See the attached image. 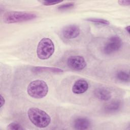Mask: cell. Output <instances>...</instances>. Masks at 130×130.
<instances>
[{
	"instance_id": "4fadbf2b",
	"label": "cell",
	"mask_w": 130,
	"mask_h": 130,
	"mask_svg": "<svg viewBox=\"0 0 130 130\" xmlns=\"http://www.w3.org/2000/svg\"><path fill=\"white\" fill-rule=\"evenodd\" d=\"M116 78L120 81L123 82H128L129 81V76L127 72L124 71H118L115 75Z\"/></svg>"
},
{
	"instance_id": "52a82bcc",
	"label": "cell",
	"mask_w": 130,
	"mask_h": 130,
	"mask_svg": "<svg viewBox=\"0 0 130 130\" xmlns=\"http://www.w3.org/2000/svg\"><path fill=\"white\" fill-rule=\"evenodd\" d=\"M80 33L79 27L75 24L68 25L62 29L63 37L67 39H72L77 37Z\"/></svg>"
},
{
	"instance_id": "e0dca14e",
	"label": "cell",
	"mask_w": 130,
	"mask_h": 130,
	"mask_svg": "<svg viewBox=\"0 0 130 130\" xmlns=\"http://www.w3.org/2000/svg\"><path fill=\"white\" fill-rule=\"evenodd\" d=\"M61 1H44L43 4L45 6H51L61 3Z\"/></svg>"
},
{
	"instance_id": "7a4b0ae2",
	"label": "cell",
	"mask_w": 130,
	"mask_h": 130,
	"mask_svg": "<svg viewBox=\"0 0 130 130\" xmlns=\"http://www.w3.org/2000/svg\"><path fill=\"white\" fill-rule=\"evenodd\" d=\"M48 87L43 80H36L31 81L28 85L27 92L28 95L34 99H42L48 93Z\"/></svg>"
},
{
	"instance_id": "2e32d148",
	"label": "cell",
	"mask_w": 130,
	"mask_h": 130,
	"mask_svg": "<svg viewBox=\"0 0 130 130\" xmlns=\"http://www.w3.org/2000/svg\"><path fill=\"white\" fill-rule=\"evenodd\" d=\"M74 6H75V3L73 2L67 3L60 5L58 7V9L59 10H68V9L73 8Z\"/></svg>"
},
{
	"instance_id": "9a60e30c",
	"label": "cell",
	"mask_w": 130,
	"mask_h": 130,
	"mask_svg": "<svg viewBox=\"0 0 130 130\" xmlns=\"http://www.w3.org/2000/svg\"><path fill=\"white\" fill-rule=\"evenodd\" d=\"M7 129L10 130H21L24 128L22 127V126L18 123L16 122H11L7 126Z\"/></svg>"
},
{
	"instance_id": "ffe728a7",
	"label": "cell",
	"mask_w": 130,
	"mask_h": 130,
	"mask_svg": "<svg viewBox=\"0 0 130 130\" xmlns=\"http://www.w3.org/2000/svg\"><path fill=\"white\" fill-rule=\"evenodd\" d=\"M129 29H130V27H129V25L125 27V30L127 31L128 34H129Z\"/></svg>"
},
{
	"instance_id": "ba28073f",
	"label": "cell",
	"mask_w": 130,
	"mask_h": 130,
	"mask_svg": "<svg viewBox=\"0 0 130 130\" xmlns=\"http://www.w3.org/2000/svg\"><path fill=\"white\" fill-rule=\"evenodd\" d=\"M88 88L87 82L82 79L77 80L75 82L72 86V91L74 93L80 94L85 92Z\"/></svg>"
},
{
	"instance_id": "6da1fadb",
	"label": "cell",
	"mask_w": 130,
	"mask_h": 130,
	"mask_svg": "<svg viewBox=\"0 0 130 130\" xmlns=\"http://www.w3.org/2000/svg\"><path fill=\"white\" fill-rule=\"evenodd\" d=\"M27 115L30 121L38 127H46L51 122L50 116L46 112L38 108H29L27 111Z\"/></svg>"
},
{
	"instance_id": "8992f818",
	"label": "cell",
	"mask_w": 130,
	"mask_h": 130,
	"mask_svg": "<svg viewBox=\"0 0 130 130\" xmlns=\"http://www.w3.org/2000/svg\"><path fill=\"white\" fill-rule=\"evenodd\" d=\"M68 66L75 71H81L86 66V62L84 57L80 55L70 56L67 61Z\"/></svg>"
},
{
	"instance_id": "8fae6325",
	"label": "cell",
	"mask_w": 130,
	"mask_h": 130,
	"mask_svg": "<svg viewBox=\"0 0 130 130\" xmlns=\"http://www.w3.org/2000/svg\"><path fill=\"white\" fill-rule=\"evenodd\" d=\"M122 107V103L119 100L112 101L105 105L104 111L107 113H113L119 111Z\"/></svg>"
},
{
	"instance_id": "277c9868",
	"label": "cell",
	"mask_w": 130,
	"mask_h": 130,
	"mask_svg": "<svg viewBox=\"0 0 130 130\" xmlns=\"http://www.w3.org/2000/svg\"><path fill=\"white\" fill-rule=\"evenodd\" d=\"M54 52V45L52 41L48 38L42 39L38 43L37 49V56L42 60L50 58Z\"/></svg>"
},
{
	"instance_id": "d6986e66",
	"label": "cell",
	"mask_w": 130,
	"mask_h": 130,
	"mask_svg": "<svg viewBox=\"0 0 130 130\" xmlns=\"http://www.w3.org/2000/svg\"><path fill=\"white\" fill-rule=\"evenodd\" d=\"M1 108L3 106V105H4L5 104V99L4 98V97L3 96V95L2 94H1Z\"/></svg>"
},
{
	"instance_id": "5b68a950",
	"label": "cell",
	"mask_w": 130,
	"mask_h": 130,
	"mask_svg": "<svg viewBox=\"0 0 130 130\" xmlns=\"http://www.w3.org/2000/svg\"><path fill=\"white\" fill-rule=\"evenodd\" d=\"M122 46V41L118 36L110 37L103 47V52L106 55H110L118 51Z\"/></svg>"
},
{
	"instance_id": "30bf717a",
	"label": "cell",
	"mask_w": 130,
	"mask_h": 130,
	"mask_svg": "<svg viewBox=\"0 0 130 130\" xmlns=\"http://www.w3.org/2000/svg\"><path fill=\"white\" fill-rule=\"evenodd\" d=\"M90 124L91 122L89 119L83 117H78L73 122V126L76 129H87L90 127Z\"/></svg>"
},
{
	"instance_id": "5bb4252c",
	"label": "cell",
	"mask_w": 130,
	"mask_h": 130,
	"mask_svg": "<svg viewBox=\"0 0 130 130\" xmlns=\"http://www.w3.org/2000/svg\"><path fill=\"white\" fill-rule=\"evenodd\" d=\"M86 21H90L91 22H93L99 25H108L110 24L109 21L106 19H101V18H89L86 19Z\"/></svg>"
},
{
	"instance_id": "7c38bea8",
	"label": "cell",
	"mask_w": 130,
	"mask_h": 130,
	"mask_svg": "<svg viewBox=\"0 0 130 130\" xmlns=\"http://www.w3.org/2000/svg\"><path fill=\"white\" fill-rule=\"evenodd\" d=\"M32 71L34 73H42L46 72L54 73H61L63 72L62 69L59 68L47 67H35L32 68Z\"/></svg>"
},
{
	"instance_id": "3957f363",
	"label": "cell",
	"mask_w": 130,
	"mask_h": 130,
	"mask_svg": "<svg viewBox=\"0 0 130 130\" xmlns=\"http://www.w3.org/2000/svg\"><path fill=\"white\" fill-rule=\"evenodd\" d=\"M37 17L35 14L31 12L11 11L4 15L3 20L6 23H15L33 20Z\"/></svg>"
},
{
	"instance_id": "9c48e42d",
	"label": "cell",
	"mask_w": 130,
	"mask_h": 130,
	"mask_svg": "<svg viewBox=\"0 0 130 130\" xmlns=\"http://www.w3.org/2000/svg\"><path fill=\"white\" fill-rule=\"evenodd\" d=\"M94 96L99 100L103 101H109L111 96V91L105 87H99L94 91Z\"/></svg>"
},
{
	"instance_id": "ac0fdd59",
	"label": "cell",
	"mask_w": 130,
	"mask_h": 130,
	"mask_svg": "<svg viewBox=\"0 0 130 130\" xmlns=\"http://www.w3.org/2000/svg\"><path fill=\"white\" fill-rule=\"evenodd\" d=\"M118 3L119 5H122V6H129L130 5V1H119Z\"/></svg>"
}]
</instances>
